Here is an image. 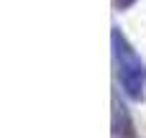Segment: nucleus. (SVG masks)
<instances>
[{
  "label": "nucleus",
  "instance_id": "obj_1",
  "mask_svg": "<svg viewBox=\"0 0 146 138\" xmlns=\"http://www.w3.org/2000/svg\"><path fill=\"white\" fill-rule=\"evenodd\" d=\"M110 44H113V61H115V74L123 87V92L131 100H144L146 92V61L136 54V49L128 44V38L113 26L110 31Z\"/></svg>",
  "mask_w": 146,
  "mask_h": 138
},
{
  "label": "nucleus",
  "instance_id": "obj_2",
  "mask_svg": "<svg viewBox=\"0 0 146 138\" xmlns=\"http://www.w3.org/2000/svg\"><path fill=\"white\" fill-rule=\"evenodd\" d=\"M136 0H113V5L118 8V10H126V8H131Z\"/></svg>",
  "mask_w": 146,
  "mask_h": 138
}]
</instances>
